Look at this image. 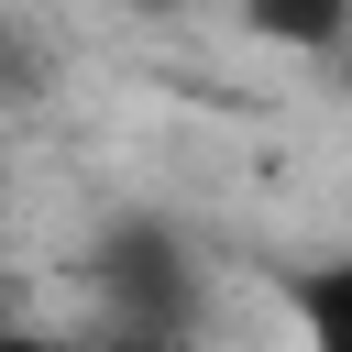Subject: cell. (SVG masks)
Listing matches in <instances>:
<instances>
[{
    "label": "cell",
    "mask_w": 352,
    "mask_h": 352,
    "mask_svg": "<svg viewBox=\"0 0 352 352\" xmlns=\"http://www.w3.org/2000/svg\"><path fill=\"white\" fill-rule=\"evenodd\" d=\"M110 352H209L198 330H165V341H110Z\"/></svg>",
    "instance_id": "cell-6"
},
{
    "label": "cell",
    "mask_w": 352,
    "mask_h": 352,
    "mask_svg": "<svg viewBox=\"0 0 352 352\" xmlns=\"http://www.w3.org/2000/svg\"><path fill=\"white\" fill-rule=\"evenodd\" d=\"M44 77H55V55H44V33H33L22 11H0V99L22 110V99H44Z\"/></svg>",
    "instance_id": "cell-4"
},
{
    "label": "cell",
    "mask_w": 352,
    "mask_h": 352,
    "mask_svg": "<svg viewBox=\"0 0 352 352\" xmlns=\"http://www.w3.org/2000/svg\"><path fill=\"white\" fill-rule=\"evenodd\" d=\"M286 319H297L308 352H352V253L286 264Z\"/></svg>",
    "instance_id": "cell-2"
},
{
    "label": "cell",
    "mask_w": 352,
    "mask_h": 352,
    "mask_svg": "<svg viewBox=\"0 0 352 352\" xmlns=\"http://www.w3.org/2000/svg\"><path fill=\"white\" fill-rule=\"evenodd\" d=\"M88 297L110 319V341H165L198 330V242L154 209H121L88 231Z\"/></svg>",
    "instance_id": "cell-1"
},
{
    "label": "cell",
    "mask_w": 352,
    "mask_h": 352,
    "mask_svg": "<svg viewBox=\"0 0 352 352\" xmlns=\"http://www.w3.org/2000/svg\"><path fill=\"white\" fill-rule=\"evenodd\" d=\"M0 352H77L66 330H0Z\"/></svg>",
    "instance_id": "cell-5"
},
{
    "label": "cell",
    "mask_w": 352,
    "mask_h": 352,
    "mask_svg": "<svg viewBox=\"0 0 352 352\" xmlns=\"http://www.w3.org/2000/svg\"><path fill=\"white\" fill-rule=\"evenodd\" d=\"M121 11H143V22H165V11H187V0H121Z\"/></svg>",
    "instance_id": "cell-7"
},
{
    "label": "cell",
    "mask_w": 352,
    "mask_h": 352,
    "mask_svg": "<svg viewBox=\"0 0 352 352\" xmlns=\"http://www.w3.org/2000/svg\"><path fill=\"white\" fill-rule=\"evenodd\" d=\"M231 11H242V33L275 44V55H341V44H352V0H231Z\"/></svg>",
    "instance_id": "cell-3"
}]
</instances>
